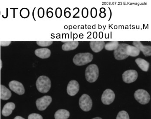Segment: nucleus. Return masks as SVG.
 Wrapping results in <instances>:
<instances>
[{
	"instance_id": "nucleus-9",
	"label": "nucleus",
	"mask_w": 151,
	"mask_h": 119,
	"mask_svg": "<svg viewBox=\"0 0 151 119\" xmlns=\"http://www.w3.org/2000/svg\"><path fill=\"white\" fill-rule=\"evenodd\" d=\"M115 94L110 89H107L104 91L101 96L102 103L105 105H109L113 103L115 99Z\"/></svg>"
},
{
	"instance_id": "nucleus-17",
	"label": "nucleus",
	"mask_w": 151,
	"mask_h": 119,
	"mask_svg": "<svg viewBox=\"0 0 151 119\" xmlns=\"http://www.w3.org/2000/svg\"><path fill=\"white\" fill-rule=\"evenodd\" d=\"M126 52L129 57H136L139 55L140 51L135 46L127 44L126 48Z\"/></svg>"
},
{
	"instance_id": "nucleus-25",
	"label": "nucleus",
	"mask_w": 151,
	"mask_h": 119,
	"mask_svg": "<svg viewBox=\"0 0 151 119\" xmlns=\"http://www.w3.org/2000/svg\"><path fill=\"white\" fill-rule=\"evenodd\" d=\"M28 119H43L42 117L38 113H32L29 115Z\"/></svg>"
},
{
	"instance_id": "nucleus-30",
	"label": "nucleus",
	"mask_w": 151,
	"mask_h": 119,
	"mask_svg": "<svg viewBox=\"0 0 151 119\" xmlns=\"http://www.w3.org/2000/svg\"><path fill=\"white\" fill-rule=\"evenodd\" d=\"M12 43L11 41H1L0 46H7Z\"/></svg>"
},
{
	"instance_id": "nucleus-35",
	"label": "nucleus",
	"mask_w": 151,
	"mask_h": 119,
	"mask_svg": "<svg viewBox=\"0 0 151 119\" xmlns=\"http://www.w3.org/2000/svg\"><path fill=\"white\" fill-rule=\"evenodd\" d=\"M92 119H102L101 118H99V117H96V118H94Z\"/></svg>"
},
{
	"instance_id": "nucleus-27",
	"label": "nucleus",
	"mask_w": 151,
	"mask_h": 119,
	"mask_svg": "<svg viewBox=\"0 0 151 119\" xmlns=\"http://www.w3.org/2000/svg\"><path fill=\"white\" fill-rule=\"evenodd\" d=\"M62 10L60 7H58L55 11V15L57 18H60L62 16Z\"/></svg>"
},
{
	"instance_id": "nucleus-20",
	"label": "nucleus",
	"mask_w": 151,
	"mask_h": 119,
	"mask_svg": "<svg viewBox=\"0 0 151 119\" xmlns=\"http://www.w3.org/2000/svg\"><path fill=\"white\" fill-rule=\"evenodd\" d=\"M70 113L65 109L57 110L55 114V119H68L70 117Z\"/></svg>"
},
{
	"instance_id": "nucleus-14",
	"label": "nucleus",
	"mask_w": 151,
	"mask_h": 119,
	"mask_svg": "<svg viewBox=\"0 0 151 119\" xmlns=\"http://www.w3.org/2000/svg\"><path fill=\"white\" fill-rule=\"evenodd\" d=\"M105 44L104 41H91L89 42L91 49L96 53L101 51L105 47Z\"/></svg>"
},
{
	"instance_id": "nucleus-2",
	"label": "nucleus",
	"mask_w": 151,
	"mask_h": 119,
	"mask_svg": "<svg viewBox=\"0 0 151 119\" xmlns=\"http://www.w3.org/2000/svg\"><path fill=\"white\" fill-rule=\"evenodd\" d=\"M93 59V54L89 52L80 53L76 54L73 57V62L77 66L85 65L91 62Z\"/></svg>"
},
{
	"instance_id": "nucleus-13",
	"label": "nucleus",
	"mask_w": 151,
	"mask_h": 119,
	"mask_svg": "<svg viewBox=\"0 0 151 119\" xmlns=\"http://www.w3.org/2000/svg\"><path fill=\"white\" fill-rule=\"evenodd\" d=\"M35 54L37 57L41 59H47L51 56V51L46 48L38 49H35Z\"/></svg>"
},
{
	"instance_id": "nucleus-21",
	"label": "nucleus",
	"mask_w": 151,
	"mask_h": 119,
	"mask_svg": "<svg viewBox=\"0 0 151 119\" xmlns=\"http://www.w3.org/2000/svg\"><path fill=\"white\" fill-rule=\"evenodd\" d=\"M119 42L118 41H111L105 44L104 47L106 50L108 51H112L115 50L117 48Z\"/></svg>"
},
{
	"instance_id": "nucleus-10",
	"label": "nucleus",
	"mask_w": 151,
	"mask_h": 119,
	"mask_svg": "<svg viewBox=\"0 0 151 119\" xmlns=\"http://www.w3.org/2000/svg\"><path fill=\"white\" fill-rule=\"evenodd\" d=\"M9 87L13 91L18 95H23L25 93V89L21 82L17 81H12L9 82Z\"/></svg>"
},
{
	"instance_id": "nucleus-22",
	"label": "nucleus",
	"mask_w": 151,
	"mask_h": 119,
	"mask_svg": "<svg viewBox=\"0 0 151 119\" xmlns=\"http://www.w3.org/2000/svg\"><path fill=\"white\" fill-rule=\"evenodd\" d=\"M116 119H129V116L126 111L122 110L117 114Z\"/></svg>"
},
{
	"instance_id": "nucleus-19",
	"label": "nucleus",
	"mask_w": 151,
	"mask_h": 119,
	"mask_svg": "<svg viewBox=\"0 0 151 119\" xmlns=\"http://www.w3.org/2000/svg\"><path fill=\"white\" fill-rule=\"evenodd\" d=\"M135 62L142 71L148 72L150 67V63L148 61L142 58H137L135 60Z\"/></svg>"
},
{
	"instance_id": "nucleus-24",
	"label": "nucleus",
	"mask_w": 151,
	"mask_h": 119,
	"mask_svg": "<svg viewBox=\"0 0 151 119\" xmlns=\"http://www.w3.org/2000/svg\"><path fill=\"white\" fill-rule=\"evenodd\" d=\"M53 41H37L36 44L38 46L42 47L50 46L53 44Z\"/></svg>"
},
{
	"instance_id": "nucleus-15",
	"label": "nucleus",
	"mask_w": 151,
	"mask_h": 119,
	"mask_svg": "<svg viewBox=\"0 0 151 119\" xmlns=\"http://www.w3.org/2000/svg\"><path fill=\"white\" fill-rule=\"evenodd\" d=\"M15 108V104L13 102L6 103L2 110V114L4 117H8L12 114V111Z\"/></svg>"
},
{
	"instance_id": "nucleus-12",
	"label": "nucleus",
	"mask_w": 151,
	"mask_h": 119,
	"mask_svg": "<svg viewBox=\"0 0 151 119\" xmlns=\"http://www.w3.org/2000/svg\"><path fill=\"white\" fill-rule=\"evenodd\" d=\"M133 45L143 52L145 57H150L151 55V46H143L139 41H134Z\"/></svg>"
},
{
	"instance_id": "nucleus-6",
	"label": "nucleus",
	"mask_w": 151,
	"mask_h": 119,
	"mask_svg": "<svg viewBox=\"0 0 151 119\" xmlns=\"http://www.w3.org/2000/svg\"><path fill=\"white\" fill-rule=\"evenodd\" d=\"M127 44H120L117 48L114 50V58L117 60H122L128 58L129 56L126 52V48Z\"/></svg>"
},
{
	"instance_id": "nucleus-8",
	"label": "nucleus",
	"mask_w": 151,
	"mask_h": 119,
	"mask_svg": "<svg viewBox=\"0 0 151 119\" xmlns=\"http://www.w3.org/2000/svg\"><path fill=\"white\" fill-rule=\"evenodd\" d=\"M138 76L137 71L134 70H128L124 72L122 75L123 81L126 83H133L136 81Z\"/></svg>"
},
{
	"instance_id": "nucleus-18",
	"label": "nucleus",
	"mask_w": 151,
	"mask_h": 119,
	"mask_svg": "<svg viewBox=\"0 0 151 119\" xmlns=\"http://www.w3.org/2000/svg\"><path fill=\"white\" fill-rule=\"evenodd\" d=\"M79 44L78 41H68L62 46V49L65 51L74 50L78 46Z\"/></svg>"
},
{
	"instance_id": "nucleus-34",
	"label": "nucleus",
	"mask_w": 151,
	"mask_h": 119,
	"mask_svg": "<svg viewBox=\"0 0 151 119\" xmlns=\"http://www.w3.org/2000/svg\"><path fill=\"white\" fill-rule=\"evenodd\" d=\"M35 8H34V10H33V13H32V16H33V19H34V20H35V17H34V11H35Z\"/></svg>"
},
{
	"instance_id": "nucleus-16",
	"label": "nucleus",
	"mask_w": 151,
	"mask_h": 119,
	"mask_svg": "<svg viewBox=\"0 0 151 119\" xmlns=\"http://www.w3.org/2000/svg\"><path fill=\"white\" fill-rule=\"evenodd\" d=\"M11 91L4 85H1L0 86V97L2 100H7L12 97Z\"/></svg>"
},
{
	"instance_id": "nucleus-1",
	"label": "nucleus",
	"mask_w": 151,
	"mask_h": 119,
	"mask_svg": "<svg viewBox=\"0 0 151 119\" xmlns=\"http://www.w3.org/2000/svg\"><path fill=\"white\" fill-rule=\"evenodd\" d=\"M36 87L40 92L46 93L51 88V80L46 76H41L36 81Z\"/></svg>"
},
{
	"instance_id": "nucleus-29",
	"label": "nucleus",
	"mask_w": 151,
	"mask_h": 119,
	"mask_svg": "<svg viewBox=\"0 0 151 119\" xmlns=\"http://www.w3.org/2000/svg\"><path fill=\"white\" fill-rule=\"evenodd\" d=\"M88 11L87 8L84 7L82 10V16L84 18H86L88 16Z\"/></svg>"
},
{
	"instance_id": "nucleus-32",
	"label": "nucleus",
	"mask_w": 151,
	"mask_h": 119,
	"mask_svg": "<svg viewBox=\"0 0 151 119\" xmlns=\"http://www.w3.org/2000/svg\"><path fill=\"white\" fill-rule=\"evenodd\" d=\"M70 12H66L65 11V12H64V16H65V17L67 18H69L70 17Z\"/></svg>"
},
{
	"instance_id": "nucleus-5",
	"label": "nucleus",
	"mask_w": 151,
	"mask_h": 119,
	"mask_svg": "<svg viewBox=\"0 0 151 119\" xmlns=\"http://www.w3.org/2000/svg\"><path fill=\"white\" fill-rule=\"evenodd\" d=\"M79 105L82 110L88 112L91 110L93 107V102L89 95L83 94L80 97Z\"/></svg>"
},
{
	"instance_id": "nucleus-31",
	"label": "nucleus",
	"mask_w": 151,
	"mask_h": 119,
	"mask_svg": "<svg viewBox=\"0 0 151 119\" xmlns=\"http://www.w3.org/2000/svg\"><path fill=\"white\" fill-rule=\"evenodd\" d=\"M47 16L49 18H52L53 16V13L52 12H48L47 10Z\"/></svg>"
},
{
	"instance_id": "nucleus-26",
	"label": "nucleus",
	"mask_w": 151,
	"mask_h": 119,
	"mask_svg": "<svg viewBox=\"0 0 151 119\" xmlns=\"http://www.w3.org/2000/svg\"><path fill=\"white\" fill-rule=\"evenodd\" d=\"M44 9L42 7H40L38 10V15L40 18H43L44 16Z\"/></svg>"
},
{
	"instance_id": "nucleus-7",
	"label": "nucleus",
	"mask_w": 151,
	"mask_h": 119,
	"mask_svg": "<svg viewBox=\"0 0 151 119\" xmlns=\"http://www.w3.org/2000/svg\"><path fill=\"white\" fill-rule=\"evenodd\" d=\"M52 102V98L51 96H44L36 100V107L39 110L43 111L46 109Z\"/></svg>"
},
{
	"instance_id": "nucleus-3",
	"label": "nucleus",
	"mask_w": 151,
	"mask_h": 119,
	"mask_svg": "<svg viewBox=\"0 0 151 119\" xmlns=\"http://www.w3.org/2000/svg\"><path fill=\"white\" fill-rule=\"evenodd\" d=\"M99 76V69L96 65H90L86 69V78L88 82L90 83L95 82L98 78Z\"/></svg>"
},
{
	"instance_id": "nucleus-33",
	"label": "nucleus",
	"mask_w": 151,
	"mask_h": 119,
	"mask_svg": "<svg viewBox=\"0 0 151 119\" xmlns=\"http://www.w3.org/2000/svg\"><path fill=\"white\" fill-rule=\"evenodd\" d=\"M14 119H25L23 118H22V117H20V116H17L15 118H14Z\"/></svg>"
},
{
	"instance_id": "nucleus-11",
	"label": "nucleus",
	"mask_w": 151,
	"mask_h": 119,
	"mask_svg": "<svg viewBox=\"0 0 151 119\" xmlns=\"http://www.w3.org/2000/svg\"><path fill=\"white\" fill-rule=\"evenodd\" d=\"M80 90V85L76 80H71L69 82L67 86V91L68 94L71 96H75Z\"/></svg>"
},
{
	"instance_id": "nucleus-23",
	"label": "nucleus",
	"mask_w": 151,
	"mask_h": 119,
	"mask_svg": "<svg viewBox=\"0 0 151 119\" xmlns=\"http://www.w3.org/2000/svg\"><path fill=\"white\" fill-rule=\"evenodd\" d=\"M29 11L27 8H23L20 10V15L23 18H27L29 17Z\"/></svg>"
},
{
	"instance_id": "nucleus-28",
	"label": "nucleus",
	"mask_w": 151,
	"mask_h": 119,
	"mask_svg": "<svg viewBox=\"0 0 151 119\" xmlns=\"http://www.w3.org/2000/svg\"><path fill=\"white\" fill-rule=\"evenodd\" d=\"M91 16L93 18H96L97 15V10L96 9L95 7H93L91 9Z\"/></svg>"
},
{
	"instance_id": "nucleus-4",
	"label": "nucleus",
	"mask_w": 151,
	"mask_h": 119,
	"mask_svg": "<svg viewBox=\"0 0 151 119\" xmlns=\"http://www.w3.org/2000/svg\"><path fill=\"white\" fill-rule=\"evenodd\" d=\"M134 96L135 99L141 104H146L150 100V94L145 90H137L135 91Z\"/></svg>"
}]
</instances>
